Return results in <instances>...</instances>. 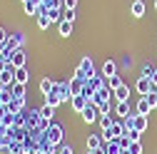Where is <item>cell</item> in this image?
Masks as SVG:
<instances>
[{"instance_id":"obj_1","label":"cell","mask_w":157,"mask_h":154,"mask_svg":"<svg viewBox=\"0 0 157 154\" xmlns=\"http://www.w3.org/2000/svg\"><path fill=\"white\" fill-rule=\"evenodd\" d=\"M43 137H45V142H50V144H55V147H60V144H63V137H65V129H63V124L52 122V124L43 132Z\"/></svg>"},{"instance_id":"obj_2","label":"cell","mask_w":157,"mask_h":154,"mask_svg":"<svg viewBox=\"0 0 157 154\" xmlns=\"http://www.w3.org/2000/svg\"><path fill=\"white\" fill-rule=\"evenodd\" d=\"M92 75H95V70H92V57H82V62L77 65V70H75V77H77V80H82V82H87Z\"/></svg>"},{"instance_id":"obj_3","label":"cell","mask_w":157,"mask_h":154,"mask_svg":"<svg viewBox=\"0 0 157 154\" xmlns=\"http://www.w3.org/2000/svg\"><path fill=\"white\" fill-rule=\"evenodd\" d=\"M82 119L87 122V124H92V122H97L100 119V107H97L95 102H90L85 109H82Z\"/></svg>"},{"instance_id":"obj_4","label":"cell","mask_w":157,"mask_h":154,"mask_svg":"<svg viewBox=\"0 0 157 154\" xmlns=\"http://www.w3.org/2000/svg\"><path fill=\"white\" fill-rule=\"evenodd\" d=\"M152 87H155V82L150 80V77H140V80L135 82V90L140 92L142 97H147V94H150V90H152Z\"/></svg>"},{"instance_id":"obj_5","label":"cell","mask_w":157,"mask_h":154,"mask_svg":"<svg viewBox=\"0 0 157 154\" xmlns=\"http://www.w3.org/2000/svg\"><path fill=\"white\" fill-rule=\"evenodd\" d=\"M110 97H112V90L105 85V87H100V90H97V92L92 94V100H90V102H95V105H102V102H107Z\"/></svg>"},{"instance_id":"obj_6","label":"cell","mask_w":157,"mask_h":154,"mask_svg":"<svg viewBox=\"0 0 157 154\" xmlns=\"http://www.w3.org/2000/svg\"><path fill=\"white\" fill-rule=\"evenodd\" d=\"M87 105H90V100L85 97V94H75V97L70 100V107H72V109H75L77 114H82V109H85Z\"/></svg>"},{"instance_id":"obj_7","label":"cell","mask_w":157,"mask_h":154,"mask_svg":"<svg viewBox=\"0 0 157 154\" xmlns=\"http://www.w3.org/2000/svg\"><path fill=\"white\" fill-rule=\"evenodd\" d=\"M10 62H13V67H17V70L25 67V65H28V55H25V50H23V47H20V50H15L13 57H10Z\"/></svg>"},{"instance_id":"obj_8","label":"cell","mask_w":157,"mask_h":154,"mask_svg":"<svg viewBox=\"0 0 157 154\" xmlns=\"http://www.w3.org/2000/svg\"><path fill=\"white\" fill-rule=\"evenodd\" d=\"M152 109H155V105L150 102V97H140L137 105H135V112H137V114H150Z\"/></svg>"},{"instance_id":"obj_9","label":"cell","mask_w":157,"mask_h":154,"mask_svg":"<svg viewBox=\"0 0 157 154\" xmlns=\"http://www.w3.org/2000/svg\"><path fill=\"white\" fill-rule=\"evenodd\" d=\"M55 92H60L63 102H70V100H72V87H70V82H57Z\"/></svg>"},{"instance_id":"obj_10","label":"cell","mask_w":157,"mask_h":154,"mask_svg":"<svg viewBox=\"0 0 157 154\" xmlns=\"http://www.w3.org/2000/svg\"><path fill=\"white\" fill-rule=\"evenodd\" d=\"M112 97H115L117 102H130V87H127V85H120V87L112 92Z\"/></svg>"},{"instance_id":"obj_11","label":"cell","mask_w":157,"mask_h":154,"mask_svg":"<svg viewBox=\"0 0 157 154\" xmlns=\"http://www.w3.org/2000/svg\"><path fill=\"white\" fill-rule=\"evenodd\" d=\"M85 85H87L92 92H97L100 87H105V77H102V75H92V77H90V80H87Z\"/></svg>"},{"instance_id":"obj_12","label":"cell","mask_w":157,"mask_h":154,"mask_svg":"<svg viewBox=\"0 0 157 154\" xmlns=\"http://www.w3.org/2000/svg\"><path fill=\"white\" fill-rule=\"evenodd\" d=\"M102 147H105L102 134H90L87 137V149H102Z\"/></svg>"},{"instance_id":"obj_13","label":"cell","mask_w":157,"mask_h":154,"mask_svg":"<svg viewBox=\"0 0 157 154\" xmlns=\"http://www.w3.org/2000/svg\"><path fill=\"white\" fill-rule=\"evenodd\" d=\"M112 75H117V62H115V60H105V65H102V77L110 80Z\"/></svg>"},{"instance_id":"obj_14","label":"cell","mask_w":157,"mask_h":154,"mask_svg":"<svg viewBox=\"0 0 157 154\" xmlns=\"http://www.w3.org/2000/svg\"><path fill=\"white\" fill-rule=\"evenodd\" d=\"M55 87H57V82H55V80H50V77H43V80H40V92H43V94L55 92Z\"/></svg>"},{"instance_id":"obj_15","label":"cell","mask_w":157,"mask_h":154,"mask_svg":"<svg viewBox=\"0 0 157 154\" xmlns=\"http://www.w3.org/2000/svg\"><path fill=\"white\" fill-rule=\"evenodd\" d=\"M105 154H122V147H120V142L117 139H110V142H105Z\"/></svg>"},{"instance_id":"obj_16","label":"cell","mask_w":157,"mask_h":154,"mask_svg":"<svg viewBox=\"0 0 157 154\" xmlns=\"http://www.w3.org/2000/svg\"><path fill=\"white\" fill-rule=\"evenodd\" d=\"M45 105H50V107H60L63 105V97H60V92H50V94H45Z\"/></svg>"},{"instance_id":"obj_17","label":"cell","mask_w":157,"mask_h":154,"mask_svg":"<svg viewBox=\"0 0 157 154\" xmlns=\"http://www.w3.org/2000/svg\"><path fill=\"white\" fill-rule=\"evenodd\" d=\"M115 114H117L120 119H125L127 114H132V112H130V102H117V105H115Z\"/></svg>"},{"instance_id":"obj_18","label":"cell","mask_w":157,"mask_h":154,"mask_svg":"<svg viewBox=\"0 0 157 154\" xmlns=\"http://www.w3.org/2000/svg\"><path fill=\"white\" fill-rule=\"evenodd\" d=\"M10 90H13V97H15V100H25V92H28V85H20V82H15V85H13Z\"/></svg>"},{"instance_id":"obj_19","label":"cell","mask_w":157,"mask_h":154,"mask_svg":"<svg viewBox=\"0 0 157 154\" xmlns=\"http://www.w3.org/2000/svg\"><path fill=\"white\" fill-rule=\"evenodd\" d=\"M147 124H150V122H147V114H137V112H135V129H137V132H145Z\"/></svg>"},{"instance_id":"obj_20","label":"cell","mask_w":157,"mask_h":154,"mask_svg":"<svg viewBox=\"0 0 157 154\" xmlns=\"http://www.w3.org/2000/svg\"><path fill=\"white\" fill-rule=\"evenodd\" d=\"M130 13H132V17H142L145 15V3L142 0H135V3L130 5Z\"/></svg>"},{"instance_id":"obj_21","label":"cell","mask_w":157,"mask_h":154,"mask_svg":"<svg viewBox=\"0 0 157 154\" xmlns=\"http://www.w3.org/2000/svg\"><path fill=\"white\" fill-rule=\"evenodd\" d=\"M23 109H25V100H13V102L8 105V112H10V114H20Z\"/></svg>"},{"instance_id":"obj_22","label":"cell","mask_w":157,"mask_h":154,"mask_svg":"<svg viewBox=\"0 0 157 154\" xmlns=\"http://www.w3.org/2000/svg\"><path fill=\"white\" fill-rule=\"evenodd\" d=\"M97 122H100V129H102V132H107V129L112 127L115 117H112V114H100V119H97Z\"/></svg>"},{"instance_id":"obj_23","label":"cell","mask_w":157,"mask_h":154,"mask_svg":"<svg viewBox=\"0 0 157 154\" xmlns=\"http://www.w3.org/2000/svg\"><path fill=\"white\" fill-rule=\"evenodd\" d=\"M15 82H20V85H28V82H30V72H28L25 67H20V70L15 72Z\"/></svg>"},{"instance_id":"obj_24","label":"cell","mask_w":157,"mask_h":154,"mask_svg":"<svg viewBox=\"0 0 157 154\" xmlns=\"http://www.w3.org/2000/svg\"><path fill=\"white\" fill-rule=\"evenodd\" d=\"M57 30H60V35H63V37H70V35H72V23H70V20L57 23Z\"/></svg>"},{"instance_id":"obj_25","label":"cell","mask_w":157,"mask_h":154,"mask_svg":"<svg viewBox=\"0 0 157 154\" xmlns=\"http://www.w3.org/2000/svg\"><path fill=\"white\" fill-rule=\"evenodd\" d=\"M40 117H43V119H48V122H52V117H55V107L43 105V107H40Z\"/></svg>"},{"instance_id":"obj_26","label":"cell","mask_w":157,"mask_h":154,"mask_svg":"<svg viewBox=\"0 0 157 154\" xmlns=\"http://www.w3.org/2000/svg\"><path fill=\"white\" fill-rule=\"evenodd\" d=\"M105 85H107V87H110V90L115 92L117 87H120V85H125V82L120 80V75H112V77H110V80H105Z\"/></svg>"},{"instance_id":"obj_27","label":"cell","mask_w":157,"mask_h":154,"mask_svg":"<svg viewBox=\"0 0 157 154\" xmlns=\"http://www.w3.org/2000/svg\"><path fill=\"white\" fill-rule=\"evenodd\" d=\"M37 154H57V147L50 144V142H45V137H43V147H40V152H37Z\"/></svg>"},{"instance_id":"obj_28","label":"cell","mask_w":157,"mask_h":154,"mask_svg":"<svg viewBox=\"0 0 157 154\" xmlns=\"http://www.w3.org/2000/svg\"><path fill=\"white\" fill-rule=\"evenodd\" d=\"M35 23H37V28H40V30H48V28H50V17L43 13V15H37V17H35Z\"/></svg>"},{"instance_id":"obj_29","label":"cell","mask_w":157,"mask_h":154,"mask_svg":"<svg viewBox=\"0 0 157 154\" xmlns=\"http://www.w3.org/2000/svg\"><path fill=\"white\" fill-rule=\"evenodd\" d=\"M5 154H23V142H15V139H13Z\"/></svg>"},{"instance_id":"obj_30","label":"cell","mask_w":157,"mask_h":154,"mask_svg":"<svg viewBox=\"0 0 157 154\" xmlns=\"http://www.w3.org/2000/svg\"><path fill=\"white\" fill-rule=\"evenodd\" d=\"M125 137H130V142H140L142 132H137V129H127V132H125Z\"/></svg>"},{"instance_id":"obj_31","label":"cell","mask_w":157,"mask_h":154,"mask_svg":"<svg viewBox=\"0 0 157 154\" xmlns=\"http://www.w3.org/2000/svg\"><path fill=\"white\" fill-rule=\"evenodd\" d=\"M155 72H157V67H152V65H145L140 77H150V80H152V77H155Z\"/></svg>"},{"instance_id":"obj_32","label":"cell","mask_w":157,"mask_h":154,"mask_svg":"<svg viewBox=\"0 0 157 154\" xmlns=\"http://www.w3.org/2000/svg\"><path fill=\"white\" fill-rule=\"evenodd\" d=\"M23 8H25V15L37 17V5H33V3H23Z\"/></svg>"},{"instance_id":"obj_33","label":"cell","mask_w":157,"mask_h":154,"mask_svg":"<svg viewBox=\"0 0 157 154\" xmlns=\"http://www.w3.org/2000/svg\"><path fill=\"white\" fill-rule=\"evenodd\" d=\"M130 154H142V142H130Z\"/></svg>"},{"instance_id":"obj_34","label":"cell","mask_w":157,"mask_h":154,"mask_svg":"<svg viewBox=\"0 0 157 154\" xmlns=\"http://www.w3.org/2000/svg\"><path fill=\"white\" fill-rule=\"evenodd\" d=\"M57 154H75V149H72V144H60L57 147Z\"/></svg>"},{"instance_id":"obj_35","label":"cell","mask_w":157,"mask_h":154,"mask_svg":"<svg viewBox=\"0 0 157 154\" xmlns=\"http://www.w3.org/2000/svg\"><path fill=\"white\" fill-rule=\"evenodd\" d=\"M97 107H100V114H110V112H112V105H110V100H107V102H102V105H97Z\"/></svg>"},{"instance_id":"obj_36","label":"cell","mask_w":157,"mask_h":154,"mask_svg":"<svg viewBox=\"0 0 157 154\" xmlns=\"http://www.w3.org/2000/svg\"><path fill=\"white\" fill-rule=\"evenodd\" d=\"M77 8V0H63V10H75Z\"/></svg>"},{"instance_id":"obj_37","label":"cell","mask_w":157,"mask_h":154,"mask_svg":"<svg viewBox=\"0 0 157 154\" xmlns=\"http://www.w3.org/2000/svg\"><path fill=\"white\" fill-rule=\"evenodd\" d=\"M117 142H120V147H122V149H130V137H120Z\"/></svg>"},{"instance_id":"obj_38","label":"cell","mask_w":157,"mask_h":154,"mask_svg":"<svg viewBox=\"0 0 157 154\" xmlns=\"http://www.w3.org/2000/svg\"><path fill=\"white\" fill-rule=\"evenodd\" d=\"M8 37H10L8 30H5V28H0V42H8Z\"/></svg>"},{"instance_id":"obj_39","label":"cell","mask_w":157,"mask_h":154,"mask_svg":"<svg viewBox=\"0 0 157 154\" xmlns=\"http://www.w3.org/2000/svg\"><path fill=\"white\" fill-rule=\"evenodd\" d=\"M65 20H70V23H75V10H65Z\"/></svg>"},{"instance_id":"obj_40","label":"cell","mask_w":157,"mask_h":154,"mask_svg":"<svg viewBox=\"0 0 157 154\" xmlns=\"http://www.w3.org/2000/svg\"><path fill=\"white\" fill-rule=\"evenodd\" d=\"M122 67H132V57H130V55L122 57Z\"/></svg>"},{"instance_id":"obj_41","label":"cell","mask_w":157,"mask_h":154,"mask_svg":"<svg viewBox=\"0 0 157 154\" xmlns=\"http://www.w3.org/2000/svg\"><path fill=\"white\" fill-rule=\"evenodd\" d=\"M152 82H155V85H157V72H155V77H152Z\"/></svg>"},{"instance_id":"obj_42","label":"cell","mask_w":157,"mask_h":154,"mask_svg":"<svg viewBox=\"0 0 157 154\" xmlns=\"http://www.w3.org/2000/svg\"><path fill=\"white\" fill-rule=\"evenodd\" d=\"M122 154H130V149H122Z\"/></svg>"},{"instance_id":"obj_43","label":"cell","mask_w":157,"mask_h":154,"mask_svg":"<svg viewBox=\"0 0 157 154\" xmlns=\"http://www.w3.org/2000/svg\"><path fill=\"white\" fill-rule=\"evenodd\" d=\"M155 10H157V0H155Z\"/></svg>"},{"instance_id":"obj_44","label":"cell","mask_w":157,"mask_h":154,"mask_svg":"<svg viewBox=\"0 0 157 154\" xmlns=\"http://www.w3.org/2000/svg\"><path fill=\"white\" fill-rule=\"evenodd\" d=\"M155 112H157V102H155Z\"/></svg>"},{"instance_id":"obj_45","label":"cell","mask_w":157,"mask_h":154,"mask_svg":"<svg viewBox=\"0 0 157 154\" xmlns=\"http://www.w3.org/2000/svg\"><path fill=\"white\" fill-rule=\"evenodd\" d=\"M23 3H28V0H23Z\"/></svg>"}]
</instances>
